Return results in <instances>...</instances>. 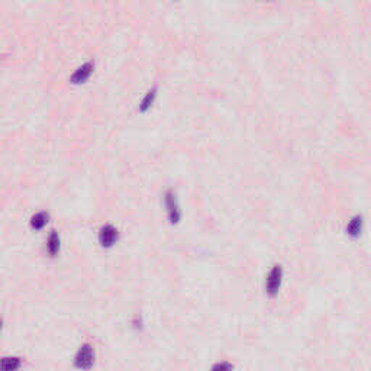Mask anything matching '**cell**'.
Listing matches in <instances>:
<instances>
[{"mask_svg":"<svg viewBox=\"0 0 371 371\" xmlns=\"http://www.w3.org/2000/svg\"><path fill=\"white\" fill-rule=\"evenodd\" d=\"M94 360H96V354H94L93 345L83 344L74 355L73 365L80 371H90L94 365Z\"/></svg>","mask_w":371,"mask_h":371,"instance_id":"obj_1","label":"cell"},{"mask_svg":"<svg viewBox=\"0 0 371 371\" xmlns=\"http://www.w3.org/2000/svg\"><path fill=\"white\" fill-rule=\"evenodd\" d=\"M0 329H2V319H0Z\"/></svg>","mask_w":371,"mask_h":371,"instance_id":"obj_12","label":"cell"},{"mask_svg":"<svg viewBox=\"0 0 371 371\" xmlns=\"http://www.w3.org/2000/svg\"><path fill=\"white\" fill-rule=\"evenodd\" d=\"M211 371H233V365L231 362H218L211 368Z\"/></svg>","mask_w":371,"mask_h":371,"instance_id":"obj_11","label":"cell"},{"mask_svg":"<svg viewBox=\"0 0 371 371\" xmlns=\"http://www.w3.org/2000/svg\"><path fill=\"white\" fill-rule=\"evenodd\" d=\"M281 280H283V268L280 265H274L271 271L267 276L265 280V291L267 294H270L271 297H274L281 287Z\"/></svg>","mask_w":371,"mask_h":371,"instance_id":"obj_2","label":"cell"},{"mask_svg":"<svg viewBox=\"0 0 371 371\" xmlns=\"http://www.w3.org/2000/svg\"><path fill=\"white\" fill-rule=\"evenodd\" d=\"M22 368V360L16 355H6L0 358V371H19Z\"/></svg>","mask_w":371,"mask_h":371,"instance_id":"obj_6","label":"cell"},{"mask_svg":"<svg viewBox=\"0 0 371 371\" xmlns=\"http://www.w3.org/2000/svg\"><path fill=\"white\" fill-rule=\"evenodd\" d=\"M165 206H167V213H168V221L170 223H177L180 221L181 212L180 206H179V201L176 199V194L173 191H167L165 194Z\"/></svg>","mask_w":371,"mask_h":371,"instance_id":"obj_4","label":"cell"},{"mask_svg":"<svg viewBox=\"0 0 371 371\" xmlns=\"http://www.w3.org/2000/svg\"><path fill=\"white\" fill-rule=\"evenodd\" d=\"M155 97H157V89L154 87L152 90H150L145 96H144V99H142V102L140 103V111L141 112L148 111L151 106H152L154 100H155Z\"/></svg>","mask_w":371,"mask_h":371,"instance_id":"obj_10","label":"cell"},{"mask_svg":"<svg viewBox=\"0 0 371 371\" xmlns=\"http://www.w3.org/2000/svg\"><path fill=\"white\" fill-rule=\"evenodd\" d=\"M93 69H94V64H93V62H86V64H83L81 67H79L77 70L73 73V76H71V83H73V84L84 83V81L90 77V74L93 73Z\"/></svg>","mask_w":371,"mask_h":371,"instance_id":"obj_5","label":"cell"},{"mask_svg":"<svg viewBox=\"0 0 371 371\" xmlns=\"http://www.w3.org/2000/svg\"><path fill=\"white\" fill-rule=\"evenodd\" d=\"M119 240V232L113 225H105L102 226L99 232V242L103 248H111L116 241Z\"/></svg>","mask_w":371,"mask_h":371,"instance_id":"obj_3","label":"cell"},{"mask_svg":"<svg viewBox=\"0 0 371 371\" xmlns=\"http://www.w3.org/2000/svg\"><path fill=\"white\" fill-rule=\"evenodd\" d=\"M61 248V240L58 232L52 231L48 235V240H47V251L50 254L51 257H55L58 252H60Z\"/></svg>","mask_w":371,"mask_h":371,"instance_id":"obj_9","label":"cell"},{"mask_svg":"<svg viewBox=\"0 0 371 371\" xmlns=\"http://www.w3.org/2000/svg\"><path fill=\"white\" fill-rule=\"evenodd\" d=\"M50 221V215L47 212H38L30 218V228L33 231H42Z\"/></svg>","mask_w":371,"mask_h":371,"instance_id":"obj_8","label":"cell"},{"mask_svg":"<svg viewBox=\"0 0 371 371\" xmlns=\"http://www.w3.org/2000/svg\"><path fill=\"white\" fill-rule=\"evenodd\" d=\"M361 231H362V218L360 215H357V216H354L351 221L348 222L345 232H347V235L351 237V238H358V237L361 235Z\"/></svg>","mask_w":371,"mask_h":371,"instance_id":"obj_7","label":"cell"}]
</instances>
